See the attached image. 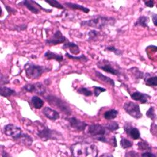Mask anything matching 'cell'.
<instances>
[{
  "label": "cell",
  "instance_id": "6da1fadb",
  "mask_svg": "<svg viewBox=\"0 0 157 157\" xmlns=\"http://www.w3.org/2000/svg\"><path fill=\"white\" fill-rule=\"evenodd\" d=\"M71 155L73 156H97L98 150L96 146L84 142L72 144L70 147Z\"/></svg>",
  "mask_w": 157,
  "mask_h": 157
},
{
  "label": "cell",
  "instance_id": "7a4b0ae2",
  "mask_svg": "<svg viewBox=\"0 0 157 157\" xmlns=\"http://www.w3.org/2000/svg\"><path fill=\"white\" fill-rule=\"evenodd\" d=\"M115 23V19L113 17L98 16L92 19L82 21L80 23V26H88L101 29L107 26L113 25Z\"/></svg>",
  "mask_w": 157,
  "mask_h": 157
},
{
  "label": "cell",
  "instance_id": "3957f363",
  "mask_svg": "<svg viewBox=\"0 0 157 157\" xmlns=\"http://www.w3.org/2000/svg\"><path fill=\"white\" fill-rule=\"evenodd\" d=\"M25 70L26 73V76L31 79H37L39 78L44 72L50 71L48 67L46 66L36 65L32 63L28 62L25 65Z\"/></svg>",
  "mask_w": 157,
  "mask_h": 157
},
{
  "label": "cell",
  "instance_id": "277c9868",
  "mask_svg": "<svg viewBox=\"0 0 157 157\" xmlns=\"http://www.w3.org/2000/svg\"><path fill=\"white\" fill-rule=\"evenodd\" d=\"M45 99L49 104L59 109L63 113L67 115H70L71 114L72 110L70 106L60 98L53 95H48L45 98Z\"/></svg>",
  "mask_w": 157,
  "mask_h": 157
},
{
  "label": "cell",
  "instance_id": "5b68a950",
  "mask_svg": "<svg viewBox=\"0 0 157 157\" xmlns=\"http://www.w3.org/2000/svg\"><path fill=\"white\" fill-rule=\"evenodd\" d=\"M37 135L43 141H47L51 139L57 140L62 137V134L59 132L49 129L44 125H42V128L39 129L37 131Z\"/></svg>",
  "mask_w": 157,
  "mask_h": 157
},
{
  "label": "cell",
  "instance_id": "8992f818",
  "mask_svg": "<svg viewBox=\"0 0 157 157\" xmlns=\"http://www.w3.org/2000/svg\"><path fill=\"white\" fill-rule=\"evenodd\" d=\"M123 109L128 115L136 119H139L142 117L139 105L136 102L132 101L126 102L123 105Z\"/></svg>",
  "mask_w": 157,
  "mask_h": 157
},
{
  "label": "cell",
  "instance_id": "52a82bcc",
  "mask_svg": "<svg viewBox=\"0 0 157 157\" xmlns=\"http://www.w3.org/2000/svg\"><path fill=\"white\" fill-rule=\"evenodd\" d=\"M97 66L99 69L110 74L118 76L121 74L120 69L109 61L105 59L99 61L98 63H97Z\"/></svg>",
  "mask_w": 157,
  "mask_h": 157
},
{
  "label": "cell",
  "instance_id": "ba28073f",
  "mask_svg": "<svg viewBox=\"0 0 157 157\" xmlns=\"http://www.w3.org/2000/svg\"><path fill=\"white\" fill-rule=\"evenodd\" d=\"M18 4L23 5V6H25L29 11H31L32 13H33L34 14H38L40 12V10H42L47 13L52 12V9H45V8L42 7L36 1H34L33 0L23 1L20 2H19Z\"/></svg>",
  "mask_w": 157,
  "mask_h": 157
},
{
  "label": "cell",
  "instance_id": "9c48e42d",
  "mask_svg": "<svg viewBox=\"0 0 157 157\" xmlns=\"http://www.w3.org/2000/svg\"><path fill=\"white\" fill-rule=\"evenodd\" d=\"M4 133L14 139H18L23 134L21 129L13 124H8L4 127Z\"/></svg>",
  "mask_w": 157,
  "mask_h": 157
},
{
  "label": "cell",
  "instance_id": "30bf717a",
  "mask_svg": "<svg viewBox=\"0 0 157 157\" xmlns=\"http://www.w3.org/2000/svg\"><path fill=\"white\" fill-rule=\"evenodd\" d=\"M26 92L35 93L39 95H42L45 92V86L40 82H36L34 83H28L23 87Z\"/></svg>",
  "mask_w": 157,
  "mask_h": 157
},
{
  "label": "cell",
  "instance_id": "8fae6325",
  "mask_svg": "<svg viewBox=\"0 0 157 157\" xmlns=\"http://www.w3.org/2000/svg\"><path fill=\"white\" fill-rule=\"evenodd\" d=\"M88 133L93 137L105 136L106 128L100 124H92L88 128Z\"/></svg>",
  "mask_w": 157,
  "mask_h": 157
},
{
  "label": "cell",
  "instance_id": "7c38bea8",
  "mask_svg": "<svg viewBox=\"0 0 157 157\" xmlns=\"http://www.w3.org/2000/svg\"><path fill=\"white\" fill-rule=\"evenodd\" d=\"M66 40V38L65 36L63 35L59 30H57L50 39L45 40V44L49 45H56L59 44L63 43Z\"/></svg>",
  "mask_w": 157,
  "mask_h": 157
},
{
  "label": "cell",
  "instance_id": "4fadbf2b",
  "mask_svg": "<svg viewBox=\"0 0 157 157\" xmlns=\"http://www.w3.org/2000/svg\"><path fill=\"white\" fill-rule=\"evenodd\" d=\"M67 121L69 122L70 126L75 130L78 131H83L86 127L88 126V124L75 117H69L67 118Z\"/></svg>",
  "mask_w": 157,
  "mask_h": 157
},
{
  "label": "cell",
  "instance_id": "5bb4252c",
  "mask_svg": "<svg viewBox=\"0 0 157 157\" xmlns=\"http://www.w3.org/2000/svg\"><path fill=\"white\" fill-rule=\"evenodd\" d=\"M124 129L126 132V133L130 136L132 139L137 140L140 139V134L139 132V130L136 128L132 126L129 123H126L124 126Z\"/></svg>",
  "mask_w": 157,
  "mask_h": 157
},
{
  "label": "cell",
  "instance_id": "9a60e30c",
  "mask_svg": "<svg viewBox=\"0 0 157 157\" xmlns=\"http://www.w3.org/2000/svg\"><path fill=\"white\" fill-rule=\"evenodd\" d=\"M43 114L49 120L55 121L59 118L60 115L58 112L49 107H45L42 110Z\"/></svg>",
  "mask_w": 157,
  "mask_h": 157
},
{
  "label": "cell",
  "instance_id": "2e32d148",
  "mask_svg": "<svg viewBox=\"0 0 157 157\" xmlns=\"http://www.w3.org/2000/svg\"><path fill=\"white\" fill-rule=\"evenodd\" d=\"M131 98L136 101H139L142 104H146L150 99V96L147 94L140 93L139 91H135L131 94Z\"/></svg>",
  "mask_w": 157,
  "mask_h": 157
},
{
  "label": "cell",
  "instance_id": "e0dca14e",
  "mask_svg": "<svg viewBox=\"0 0 157 157\" xmlns=\"http://www.w3.org/2000/svg\"><path fill=\"white\" fill-rule=\"evenodd\" d=\"M62 47L64 49H68L69 52L74 55H77L80 52L78 45L71 42H67V43L64 44Z\"/></svg>",
  "mask_w": 157,
  "mask_h": 157
},
{
  "label": "cell",
  "instance_id": "ac0fdd59",
  "mask_svg": "<svg viewBox=\"0 0 157 157\" xmlns=\"http://www.w3.org/2000/svg\"><path fill=\"white\" fill-rule=\"evenodd\" d=\"M44 56L45 58L48 59H55L58 62H61L63 60V56L61 54H58L55 52H52L51 51L47 50L45 53H44Z\"/></svg>",
  "mask_w": 157,
  "mask_h": 157
},
{
  "label": "cell",
  "instance_id": "d6986e66",
  "mask_svg": "<svg viewBox=\"0 0 157 157\" xmlns=\"http://www.w3.org/2000/svg\"><path fill=\"white\" fill-rule=\"evenodd\" d=\"M94 73H95V75L101 81L105 82L107 84L110 85L112 86H115V82L113 79H112L111 78L107 76L103 75L102 73H101L98 71H94Z\"/></svg>",
  "mask_w": 157,
  "mask_h": 157
},
{
  "label": "cell",
  "instance_id": "ffe728a7",
  "mask_svg": "<svg viewBox=\"0 0 157 157\" xmlns=\"http://www.w3.org/2000/svg\"><path fill=\"white\" fill-rule=\"evenodd\" d=\"M64 4L67 6L68 7H69L70 9H77V10H80L85 13H88L90 12V9L87 7H85L82 5L76 4V3H72V2H66L64 3Z\"/></svg>",
  "mask_w": 157,
  "mask_h": 157
},
{
  "label": "cell",
  "instance_id": "44dd1931",
  "mask_svg": "<svg viewBox=\"0 0 157 157\" xmlns=\"http://www.w3.org/2000/svg\"><path fill=\"white\" fill-rule=\"evenodd\" d=\"M149 22V18L147 16H140L139 17L136 21L134 23L135 26H141L143 28H147L148 27V23Z\"/></svg>",
  "mask_w": 157,
  "mask_h": 157
},
{
  "label": "cell",
  "instance_id": "7402d4cb",
  "mask_svg": "<svg viewBox=\"0 0 157 157\" xmlns=\"http://www.w3.org/2000/svg\"><path fill=\"white\" fill-rule=\"evenodd\" d=\"M1 90V95L3 97H9L10 96H12L15 94V91L13 90V89L6 87V86H1L0 88Z\"/></svg>",
  "mask_w": 157,
  "mask_h": 157
},
{
  "label": "cell",
  "instance_id": "603a6c76",
  "mask_svg": "<svg viewBox=\"0 0 157 157\" xmlns=\"http://www.w3.org/2000/svg\"><path fill=\"white\" fill-rule=\"evenodd\" d=\"M31 103L33 105V107L36 109H40L43 105H44V101L42 99H41L39 97L37 96H34L31 98Z\"/></svg>",
  "mask_w": 157,
  "mask_h": 157
},
{
  "label": "cell",
  "instance_id": "cb8c5ba5",
  "mask_svg": "<svg viewBox=\"0 0 157 157\" xmlns=\"http://www.w3.org/2000/svg\"><path fill=\"white\" fill-rule=\"evenodd\" d=\"M138 148L140 151H151V147L150 145V144L148 143V142L142 140L141 141L137 143Z\"/></svg>",
  "mask_w": 157,
  "mask_h": 157
},
{
  "label": "cell",
  "instance_id": "d4e9b609",
  "mask_svg": "<svg viewBox=\"0 0 157 157\" xmlns=\"http://www.w3.org/2000/svg\"><path fill=\"white\" fill-rule=\"evenodd\" d=\"M118 113V112L117 110L110 109L105 112V113H104V117L105 118V119L108 120H113L117 117Z\"/></svg>",
  "mask_w": 157,
  "mask_h": 157
},
{
  "label": "cell",
  "instance_id": "484cf974",
  "mask_svg": "<svg viewBox=\"0 0 157 157\" xmlns=\"http://www.w3.org/2000/svg\"><path fill=\"white\" fill-rule=\"evenodd\" d=\"M17 140H20L21 142H22L23 144H25L26 146H30L33 142V139L31 138V137L28 134H23V133L20 136V137Z\"/></svg>",
  "mask_w": 157,
  "mask_h": 157
},
{
  "label": "cell",
  "instance_id": "4316f807",
  "mask_svg": "<svg viewBox=\"0 0 157 157\" xmlns=\"http://www.w3.org/2000/svg\"><path fill=\"white\" fill-rule=\"evenodd\" d=\"M66 56H67V58H69V59H75V60H77V61H83V62H86L88 60V58L84 55H81L79 56H75L74 55H72L71 54H69V53L66 52L65 54Z\"/></svg>",
  "mask_w": 157,
  "mask_h": 157
},
{
  "label": "cell",
  "instance_id": "83f0119b",
  "mask_svg": "<svg viewBox=\"0 0 157 157\" xmlns=\"http://www.w3.org/2000/svg\"><path fill=\"white\" fill-rule=\"evenodd\" d=\"M145 84L148 86H156L157 85V77H149L145 79Z\"/></svg>",
  "mask_w": 157,
  "mask_h": 157
},
{
  "label": "cell",
  "instance_id": "f1b7e54d",
  "mask_svg": "<svg viewBox=\"0 0 157 157\" xmlns=\"http://www.w3.org/2000/svg\"><path fill=\"white\" fill-rule=\"evenodd\" d=\"M120 144L121 147L124 149L129 148L132 146V142L126 138H122L120 142Z\"/></svg>",
  "mask_w": 157,
  "mask_h": 157
},
{
  "label": "cell",
  "instance_id": "f546056e",
  "mask_svg": "<svg viewBox=\"0 0 157 157\" xmlns=\"http://www.w3.org/2000/svg\"><path fill=\"white\" fill-rule=\"evenodd\" d=\"M105 128L110 131H114L119 128V124L116 121H111L105 125Z\"/></svg>",
  "mask_w": 157,
  "mask_h": 157
},
{
  "label": "cell",
  "instance_id": "4dcf8cb0",
  "mask_svg": "<svg viewBox=\"0 0 157 157\" xmlns=\"http://www.w3.org/2000/svg\"><path fill=\"white\" fill-rule=\"evenodd\" d=\"M45 2L47 3H48L52 7H56L57 9H64V6L60 2H59L58 1H56V0H47V1H45Z\"/></svg>",
  "mask_w": 157,
  "mask_h": 157
},
{
  "label": "cell",
  "instance_id": "1f68e13d",
  "mask_svg": "<svg viewBox=\"0 0 157 157\" xmlns=\"http://www.w3.org/2000/svg\"><path fill=\"white\" fill-rule=\"evenodd\" d=\"M146 115L148 118L151 119L153 121H155L156 120V113H155V110L154 107H150L149 108V109L146 112Z\"/></svg>",
  "mask_w": 157,
  "mask_h": 157
},
{
  "label": "cell",
  "instance_id": "d6a6232c",
  "mask_svg": "<svg viewBox=\"0 0 157 157\" xmlns=\"http://www.w3.org/2000/svg\"><path fill=\"white\" fill-rule=\"evenodd\" d=\"M77 92L79 94H83L85 96H91L93 94V93L91 90H90L89 89H88L87 88H85V87H80L78 89Z\"/></svg>",
  "mask_w": 157,
  "mask_h": 157
},
{
  "label": "cell",
  "instance_id": "836d02e7",
  "mask_svg": "<svg viewBox=\"0 0 157 157\" xmlns=\"http://www.w3.org/2000/svg\"><path fill=\"white\" fill-rule=\"evenodd\" d=\"M88 37H89V40H96L99 34V33L96 30H91L88 33Z\"/></svg>",
  "mask_w": 157,
  "mask_h": 157
},
{
  "label": "cell",
  "instance_id": "e575fe53",
  "mask_svg": "<svg viewBox=\"0 0 157 157\" xmlns=\"http://www.w3.org/2000/svg\"><path fill=\"white\" fill-rule=\"evenodd\" d=\"M129 71H131L132 74H135V77H136V78H141L143 77V75H144L143 72L140 71L138 69V68H136V69H134V67L133 68H131L129 69Z\"/></svg>",
  "mask_w": 157,
  "mask_h": 157
},
{
  "label": "cell",
  "instance_id": "d590c367",
  "mask_svg": "<svg viewBox=\"0 0 157 157\" xmlns=\"http://www.w3.org/2000/svg\"><path fill=\"white\" fill-rule=\"evenodd\" d=\"M106 50L110 52H113L116 55H121L122 54V51L120 49L115 48L114 46H109L106 48Z\"/></svg>",
  "mask_w": 157,
  "mask_h": 157
},
{
  "label": "cell",
  "instance_id": "8d00e7d4",
  "mask_svg": "<svg viewBox=\"0 0 157 157\" xmlns=\"http://www.w3.org/2000/svg\"><path fill=\"white\" fill-rule=\"evenodd\" d=\"M93 88H94L93 93L96 97H98L102 92H104L106 91V90L105 88L100 87V86H93Z\"/></svg>",
  "mask_w": 157,
  "mask_h": 157
},
{
  "label": "cell",
  "instance_id": "74e56055",
  "mask_svg": "<svg viewBox=\"0 0 157 157\" xmlns=\"http://www.w3.org/2000/svg\"><path fill=\"white\" fill-rule=\"evenodd\" d=\"M142 156H145V157H156V155L152 153L151 151H145L143 153H142Z\"/></svg>",
  "mask_w": 157,
  "mask_h": 157
},
{
  "label": "cell",
  "instance_id": "f35d334b",
  "mask_svg": "<svg viewBox=\"0 0 157 157\" xmlns=\"http://www.w3.org/2000/svg\"><path fill=\"white\" fill-rule=\"evenodd\" d=\"M145 5L148 7H153L154 6V1L150 0V1H146L144 2Z\"/></svg>",
  "mask_w": 157,
  "mask_h": 157
},
{
  "label": "cell",
  "instance_id": "ab89813d",
  "mask_svg": "<svg viewBox=\"0 0 157 157\" xmlns=\"http://www.w3.org/2000/svg\"><path fill=\"white\" fill-rule=\"evenodd\" d=\"M5 7H6V8L7 11L8 12V13H10H10H15V12H16L15 9H13V8L10 7V6H5Z\"/></svg>",
  "mask_w": 157,
  "mask_h": 157
},
{
  "label": "cell",
  "instance_id": "60d3db41",
  "mask_svg": "<svg viewBox=\"0 0 157 157\" xmlns=\"http://www.w3.org/2000/svg\"><path fill=\"white\" fill-rule=\"evenodd\" d=\"M138 156V155L134 151H130L128 153H126L125 154V156Z\"/></svg>",
  "mask_w": 157,
  "mask_h": 157
},
{
  "label": "cell",
  "instance_id": "b9f144b4",
  "mask_svg": "<svg viewBox=\"0 0 157 157\" xmlns=\"http://www.w3.org/2000/svg\"><path fill=\"white\" fill-rule=\"evenodd\" d=\"M152 21L155 26H157V15L156 13H153L152 15Z\"/></svg>",
  "mask_w": 157,
  "mask_h": 157
},
{
  "label": "cell",
  "instance_id": "7bdbcfd3",
  "mask_svg": "<svg viewBox=\"0 0 157 157\" xmlns=\"http://www.w3.org/2000/svg\"><path fill=\"white\" fill-rule=\"evenodd\" d=\"M101 156H113L112 155H109L107 153H105V154H102Z\"/></svg>",
  "mask_w": 157,
  "mask_h": 157
}]
</instances>
